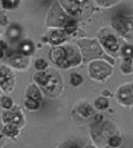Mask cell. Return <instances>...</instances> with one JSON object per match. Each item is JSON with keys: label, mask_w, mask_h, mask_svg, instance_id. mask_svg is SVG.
<instances>
[{"label": "cell", "mask_w": 133, "mask_h": 148, "mask_svg": "<svg viewBox=\"0 0 133 148\" xmlns=\"http://www.w3.org/2000/svg\"><path fill=\"white\" fill-rule=\"evenodd\" d=\"M112 25H114L115 28H116L119 32H120L121 35H124V36H125L127 31L131 32V30H132L131 18H128L127 21H125V18H119V19H116V21H112Z\"/></svg>", "instance_id": "9"}, {"label": "cell", "mask_w": 133, "mask_h": 148, "mask_svg": "<svg viewBox=\"0 0 133 148\" xmlns=\"http://www.w3.org/2000/svg\"><path fill=\"white\" fill-rule=\"evenodd\" d=\"M3 139V135H1V126H0V140Z\"/></svg>", "instance_id": "29"}, {"label": "cell", "mask_w": 133, "mask_h": 148, "mask_svg": "<svg viewBox=\"0 0 133 148\" xmlns=\"http://www.w3.org/2000/svg\"><path fill=\"white\" fill-rule=\"evenodd\" d=\"M26 95H27V99H32V101H36L40 103L41 101V93H40V89H38V86H35V85L30 84L29 86H27V92H26Z\"/></svg>", "instance_id": "10"}, {"label": "cell", "mask_w": 133, "mask_h": 148, "mask_svg": "<svg viewBox=\"0 0 133 148\" xmlns=\"http://www.w3.org/2000/svg\"><path fill=\"white\" fill-rule=\"evenodd\" d=\"M50 58L53 63L61 68H69L71 66H78L81 62L80 52L72 45H65V47L54 48L50 52Z\"/></svg>", "instance_id": "1"}, {"label": "cell", "mask_w": 133, "mask_h": 148, "mask_svg": "<svg viewBox=\"0 0 133 148\" xmlns=\"http://www.w3.org/2000/svg\"><path fill=\"white\" fill-rule=\"evenodd\" d=\"M59 148H80V146L74 140H69V142H65L63 144H61Z\"/></svg>", "instance_id": "23"}, {"label": "cell", "mask_w": 133, "mask_h": 148, "mask_svg": "<svg viewBox=\"0 0 133 148\" xmlns=\"http://www.w3.org/2000/svg\"><path fill=\"white\" fill-rule=\"evenodd\" d=\"M1 4H3V7L4 8L9 9V8H13L14 5H18V1H3Z\"/></svg>", "instance_id": "26"}, {"label": "cell", "mask_w": 133, "mask_h": 148, "mask_svg": "<svg viewBox=\"0 0 133 148\" xmlns=\"http://www.w3.org/2000/svg\"><path fill=\"white\" fill-rule=\"evenodd\" d=\"M101 42L109 53H116L119 50V40L114 35H106L101 38Z\"/></svg>", "instance_id": "7"}, {"label": "cell", "mask_w": 133, "mask_h": 148, "mask_svg": "<svg viewBox=\"0 0 133 148\" xmlns=\"http://www.w3.org/2000/svg\"><path fill=\"white\" fill-rule=\"evenodd\" d=\"M0 48H1V49H7V44H5V42H3V41H0ZM0 49V50H1Z\"/></svg>", "instance_id": "28"}, {"label": "cell", "mask_w": 133, "mask_h": 148, "mask_svg": "<svg viewBox=\"0 0 133 148\" xmlns=\"http://www.w3.org/2000/svg\"><path fill=\"white\" fill-rule=\"evenodd\" d=\"M3 121L7 122L8 125H14V126H21L23 125V115H22L21 110L18 107L13 108V110L5 111L3 113Z\"/></svg>", "instance_id": "5"}, {"label": "cell", "mask_w": 133, "mask_h": 148, "mask_svg": "<svg viewBox=\"0 0 133 148\" xmlns=\"http://www.w3.org/2000/svg\"><path fill=\"white\" fill-rule=\"evenodd\" d=\"M71 84L74 86H80L83 84V76L79 73H72L71 75Z\"/></svg>", "instance_id": "18"}, {"label": "cell", "mask_w": 133, "mask_h": 148, "mask_svg": "<svg viewBox=\"0 0 133 148\" xmlns=\"http://www.w3.org/2000/svg\"><path fill=\"white\" fill-rule=\"evenodd\" d=\"M0 58H3V50H0Z\"/></svg>", "instance_id": "30"}, {"label": "cell", "mask_w": 133, "mask_h": 148, "mask_svg": "<svg viewBox=\"0 0 133 148\" xmlns=\"http://www.w3.org/2000/svg\"><path fill=\"white\" fill-rule=\"evenodd\" d=\"M3 133H4V135L9 136V138H14V136L18 135L19 130H18L17 126H14V125H8L7 124L4 126V129H3Z\"/></svg>", "instance_id": "14"}, {"label": "cell", "mask_w": 133, "mask_h": 148, "mask_svg": "<svg viewBox=\"0 0 133 148\" xmlns=\"http://www.w3.org/2000/svg\"><path fill=\"white\" fill-rule=\"evenodd\" d=\"M1 106L4 110H10L13 106V101L10 98H8V97H5V98H3V101H1Z\"/></svg>", "instance_id": "21"}, {"label": "cell", "mask_w": 133, "mask_h": 148, "mask_svg": "<svg viewBox=\"0 0 133 148\" xmlns=\"http://www.w3.org/2000/svg\"><path fill=\"white\" fill-rule=\"evenodd\" d=\"M118 99L124 106H131L132 104V85L127 84L119 89L118 92Z\"/></svg>", "instance_id": "6"}, {"label": "cell", "mask_w": 133, "mask_h": 148, "mask_svg": "<svg viewBox=\"0 0 133 148\" xmlns=\"http://www.w3.org/2000/svg\"><path fill=\"white\" fill-rule=\"evenodd\" d=\"M10 63H12L16 68H19V70H22V68H25V67L27 66V59L25 58V57H22V56L12 57V58H10Z\"/></svg>", "instance_id": "12"}, {"label": "cell", "mask_w": 133, "mask_h": 148, "mask_svg": "<svg viewBox=\"0 0 133 148\" xmlns=\"http://www.w3.org/2000/svg\"><path fill=\"white\" fill-rule=\"evenodd\" d=\"M47 67H48V63L44 59H38V61L35 62V68H38L39 71H44Z\"/></svg>", "instance_id": "22"}, {"label": "cell", "mask_w": 133, "mask_h": 148, "mask_svg": "<svg viewBox=\"0 0 133 148\" xmlns=\"http://www.w3.org/2000/svg\"><path fill=\"white\" fill-rule=\"evenodd\" d=\"M0 86L4 92H12L14 86V75L7 66H0Z\"/></svg>", "instance_id": "4"}, {"label": "cell", "mask_w": 133, "mask_h": 148, "mask_svg": "<svg viewBox=\"0 0 133 148\" xmlns=\"http://www.w3.org/2000/svg\"><path fill=\"white\" fill-rule=\"evenodd\" d=\"M123 54H124V57L127 58V61H131V58H132V48L131 47H125L124 48V50H123Z\"/></svg>", "instance_id": "24"}, {"label": "cell", "mask_w": 133, "mask_h": 148, "mask_svg": "<svg viewBox=\"0 0 133 148\" xmlns=\"http://www.w3.org/2000/svg\"><path fill=\"white\" fill-rule=\"evenodd\" d=\"M85 148H96V147H93V146H87Z\"/></svg>", "instance_id": "31"}, {"label": "cell", "mask_w": 133, "mask_h": 148, "mask_svg": "<svg viewBox=\"0 0 133 148\" xmlns=\"http://www.w3.org/2000/svg\"><path fill=\"white\" fill-rule=\"evenodd\" d=\"M65 31H66L67 34H72L74 31L76 30V21H74L72 18L70 19H66V22H65Z\"/></svg>", "instance_id": "15"}, {"label": "cell", "mask_w": 133, "mask_h": 148, "mask_svg": "<svg viewBox=\"0 0 133 148\" xmlns=\"http://www.w3.org/2000/svg\"><path fill=\"white\" fill-rule=\"evenodd\" d=\"M107 144H109L110 147H112V148H116V147H119L121 144V138L119 135H116V134L111 135L109 139H107Z\"/></svg>", "instance_id": "16"}, {"label": "cell", "mask_w": 133, "mask_h": 148, "mask_svg": "<svg viewBox=\"0 0 133 148\" xmlns=\"http://www.w3.org/2000/svg\"><path fill=\"white\" fill-rule=\"evenodd\" d=\"M121 71H123L124 73H131L132 72V66H131V61L127 62L125 63H123V66H121Z\"/></svg>", "instance_id": "25"}, {"label": "cell", "mask_w": 133, "mask_h": 148, "mask_svg": "<svg viewBox=\"0 0 133 148\" xmlns=\"http://www.w3.org/2000/svg\"><path fill=\"white\" fill-rule=\"evenodd\" d=\"M84 3L83 1H61V5L70 16L78 17L81 14V7Z\"/></svg>", "instance_id": "8"}, {"label": "cell", "mask_w": 133, "mask_h": 148, "mask_svg": "<svg viewBox=\"0 0 133 148\" xmlns=\"http://www.w3.org/2000/svg\"><path fill=\"white\" fill-rule=\"evenodd\" d=\"M89 75L96 80H105L111 75V67L103 61H94L89 66Z\"/></svg>", "instance_id": "3"}, {"label": "cell", "mask_w": 133, "mask_h": 148, "mask_svg": "<svg viewBox=\"0 0 133 148\" xmlns=\"http://www.w3.org/2000/svg\"><path fill=\"white\" fill-rule=\"evenodd\" d=\"M96 108H98V110H105V108L109 107V99L106 98H98L97 101H96Z\"/></svg>", "instance_id": "17"}, {"label": "cell", "mask_w": 133, "mask_h": 148, "mask_svg": "<svg viewBox=\"0 0 133 148\" xmlns=\"http://www.w3.org/2000/svg\"><path fill=\"white\" fill-rule=\"evenodd\" d=\"M45 40L50 41L52 44H54V45H58V44H61V42H63L65 40H66V38H65V34L62 32V31L54 30V31H52V32L49 34V38L45 39Z\"/></svg>", "instance_id": "11"}, {"label": "cell", "mask_w": 133, "mask_h": 148, "mask_svg": "<svg viewBox=\"0 0 133 148\" xmlns=\"http://www.w3.org/2000/svg\"><path fill=\"white\" fill-rule=\"evenodd\" d=\"M34 50V45L31 42H23L21 45V53L22 54H31Z\"/></svg>", "instance_id": "19"}, {"label": "cell", "mask_w": 133, "mask_h": 148, "mask_svg": "<svg viewBox=\"0 0 133 148\" xmlns=\"http://www.w3.org/2000/svg\"><path fill=\"white\" fill-rule=\"evenodd\" d=\"M35 81L44 89V92L49 95H54L59 90V80L57 76L47 72H38L35 75Z\"/></svg>", "instance_id": "2"}, {"label": "cell", "mask_w": 133, "mask_h": 148, "mask_svg": "<svg viewBox=\"0 0 133 148\" xmlns=\"http://www.w3.org/2000/svg\"><path fill=\"white\" fill-rule=\"evenodd\" d=\"M76 111H78V113H80V116H83V117H89V116L93 115V108L87 103L80 104V106L76 108Z\"/></svg>", "instance_id": "13"}, {"label": "cell", "mask_w": 133, "mask_h": 148, "mask_svg": "<svg viewBox=\"0 0 133 148\" xmlns=\"http://www.w3.org/2000/svg\"><path fill=\"white\" fill-rule=\"evenodd\" d=\"M18 34H19V30H17V28H12V30L9 31V35L13 36V39L18 38Z\"/></svg>", "instance_id": "27"}, {"label": "cell", "mask_w": 133, "mask_h": 148, "mask_svg": "<svg viewBox=\"0 0 133 148\" xmlns=\"http://www.w3.org/2000/svg\"><path fill=\"white\" fill-rule=\"evenodd\" d=\"M25 104H26V107L29 108V110H38L39 106H40V103H39V102L32 101V99H26Z\"/></svg>", "instance_id": "20"}]
</instances>
